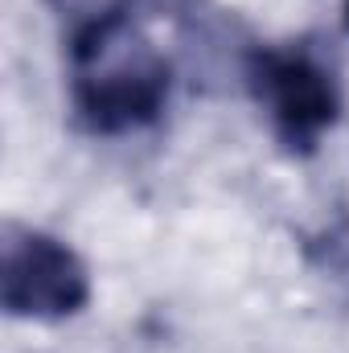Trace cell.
Returning a JSON list of instances; mask_svg holds the SVG:
<instances>
[{"label": "cell", "instance_id": "1", "mask_svg": "<svg viewBox=\"0 0 349 353\" xmlns=\"http://www.w3.org/2000/svg\"><path fill=\"white\" fill-rule=\"evenodd\" d=\"M169 99V62L123 21L74 37V111L90 132L152 123Z\"/></svg>", "mask_w": 349, "mask_h": 353}, {"label": "cell", "instance_id": "2", "mask_svg": "<svg viewBox=\"0 0 349 353\" xmlns=\"http://www.w3.org/2000/svg\"><path fill=\"white\" fill-rule=\"evenodd\" d=\"M90 300L87 263L54 234L4 222L0 230V304L8 316L62 321Z\"/></svg>", "mask_w": 349, "mask_h": 353}, {"label": "cell", "instance_id": "3", "mask_svg": "<svg viewBox=\"0 0 349 353\" xmlns=\"http://www.w3.org/2000/svg\"><path fill=\"white\" fill-rule=\"evenodd\" d=\"M247 83L271 115L275 136L288 148L308 152L325 128L337 119V83L312 54H283V50H255L247 58Z\"/></svg>", "mask_w": 349, "mask_h": 353}, {"label": "cell", "instance_id": "4", "mask_svg": "<svg viewBox=\"0 0 349 353\" xmlns=\"http://www.w3.org/2000/svg\"><path fill=\"white\" fill-rule=\"evenodd\" d=\"M46 4L70 29V37H83L90 29H103L111 21H123V8L132 0H46Z\"/></svg>", "mask_w": 349, "mask_h": 353}, {"label": "cell", "instance_id": "5", "mask_svg": "<svg viewBox=\"0 0 349 353\" xmlns=\"http://www.w3.org/2000/svg\"><path fill=\"white\" fill-rule=\"evenodd\" d=\"M312 255H317L321 271H329L333 279L349 283V222L333 226V230H329V234L312 247Z\"/></svg>", "mask_w": 349, "mask_h": 353}]
</instances>
